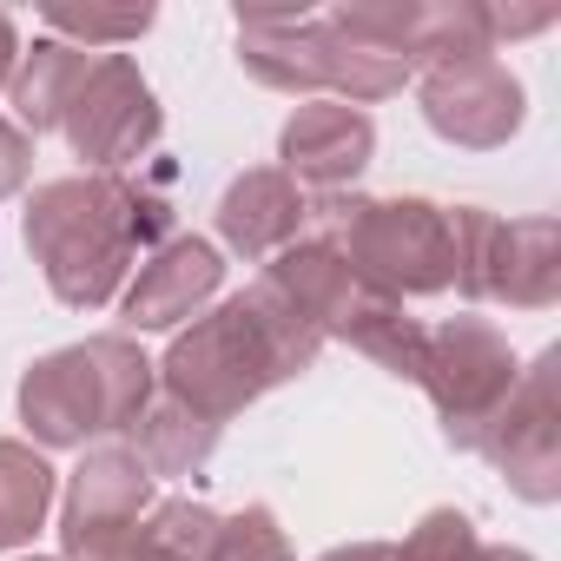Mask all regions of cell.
Segmentation results:
<instances>
[{"label": "cell", "instance_id": "6da1fadb", "mask_svg": "<svg viewBox=\"0 0 561 561\" xmlns=\"http://www.w3.org/2000/svg\"><path fill=\"white\" fill-rule=\"evenodd\" d=\"M318 351H324V337L257 277L251 291L225 298L218 311H198L172 337V351L159 364V383H165L172 403L198 410L205 423H225L244 403H257L264 390H277L285 377L311 370Z\"/></svg>", "mask_w": 561, "mask_h": 561}, {"label": "cell", "instance_id": "7a4b0ae2", "mask_svg": "<svg viewBox=\"0 0 561 561\" xmlns=\"http://www.w3.org/2000/svg\"><path fill=\"white\" fill-rule=\"evenodd\" d=\"M159 238H165V205L119 172L54 179L27 205V244L67 311L113 305L133 257Z\"/></svg>", "mask_w": 561, "mask_h": 561}, {"label": "cell", "instance_id": "3957f363", "mask_svg": "<svg viewBox=\"0 0 561 561\" xmlns=\"http://www.w3.org/2000/svg\"><path fill=\"white\" fill-rule=\"evenodd\" d=\"M159 364L133 337H87L73 351L41 357L21 377V423L41 449H87L93 436H119L152 403Z\"/></svg>", "mask_w": 561, "mask_h": 561}, {"label": "cell", "instance_id": "277c9868", "mask_svg": "<svg viewBox=\"0 0 561 561\" xmlns=\"http://www.w3.org/2000/svg\"><path fill=\"white\" fill-rule=\"evenodd\" d=\"M264 285L285 298L318 337H344L351 351H364L370 364H383L390 377L416 383L423 364V331L397 298H383L370 277H357V264L331 244V238H298L277 251V264L264 271Z\"/></svg>", "mask_w": 561, "mask_h": 561}, {"label": "cell", "instance_id": "5b68a950", "mask_svg": "<svg viewBox=\"0 0 561 561\" xmlns=\"http://www.w3.org/2000/svg\"><path fill=\"white\" fill-rule=\"evenodd\" d=\"M337 231L331 244L357 264V277L383 298H436L456 285V238H449V211L430 198H344L331 205Z\"/></svg>", "mask_w": 561, "mask_h": 561}, {"label": "cell", "instance_id": "8992f818", "mask_svg": "<svg viewBox=\"0 0 561 561\" xmlns=\"http://www.w3.org/2000/svg\"><path fill=\"white\" fill-rule=\"evenodd\" d=\"M456 291L476 305L548 311L561 298V225L554 218H495L482 205L449 211Z\"/></svg>", "mask_w": 561, "mask_h": 561}, {"label": "cell", "instance_id": "52a82bcc", "mask_svg": "<svg viewBox=\"0 0 561 561\" xmlns=\"http://www.w3.org/2000/svg\"><path fill=\"white\" fill-rule=\"evenodd\" d=\"M522 364L508 351V337L489 324V318H449L436 331H423V364H416V383L430 390L449 443L476 449L482 430L495 423V410L508 403Z\"/></svg>", "mask_w": 561, "mask_h": 561}, {"label": "cell", "instance_id": "ba28073f", "mask_svg": "<svg viewBox=\"0 0 561 561\" xmlns=\"http://www.w3.org/2000/svg\"><path fill=\"white\" fill-rule=\"evenodd\" d=\"M476 449L508 476V489L522 502L561 495V351H541L515 377L508 403L495 410V423L482 430Z\"/></svg>", "mask_w": 561, "mask_h": 561}, {"label": "cell", "instance_id": "9c48e42d", "mask_svg": "<svg viewBox=\"0 0 561 561\" xmlns=\"http://www.w3.org/2000/svg\"><path fill=\"white\" fill-rule=\"evenodd\" d=\"M159 126H165V119H159V100H152L146 73H139L126 54H100V60L87 67V80H80L67 119H60L67 146H73L87 165H100V172H119L126 159H139V152L159 139Z\"/></svg>", "mask_w": 561, "mask_h": 561}, {"label": "cell", "instance_id": "30bf717a", "mask_svg": "<svg viewBox=\"0 0 561 561\" xmlns=\"http://www.w3.org/2000/svg\"><path fill=\"white\" fill-rule=\"evenodd\" d=\"M423 119L449 139V146H508L522 133V80L495 60V54H476V60H449V67H430L423 73Z\"/></svg>", "mask_w": 561, "mask_h": 561}, {"label": "cell", "instance_id": "8fae6325", "mask_svg": "<svg viewBox=\"0 0 561 561\" xmlns=\"http://www.w3.org/2000/svg\"><path fill=\"white\" fill-rule=\"evenodd\" d=\"M218 285H225L218 244H205V238H165L139 264V277L126 285V324L133 331H172V324L198 318L218 298Z\"/></svg>", "mask_w": 561, "mask_h": 561}, {"label": "cell", "instance_id": "7c38bea8", "mask_svg": "<svg viewBox=\"0 0 561 561\" xmlns=\"http://www.w3.org/2000/svg\"><path fill=\"white\" fill-rule=\"evenodd\" d=\"M377 152V126L344 106V100H311L291 113L285 139H277V159H285V179L291 185H318V192H337L351 185Z\"/></svg>", "mask_w": 561, "mask_h": 561}, {"label": "cell", "instance_id": "4fadbf2b", "mask_svg": "<svg viewBox=\"0 0 561 561\" xmlns=\"http://www.w3.org/2000/svg\"><path fill=\"white\" fill-rule=\"evenodd\" d=\"M238 60L277 93H331V27L324 14H244Z\"/></svg>", "mask_w": 561, "mask_h": 561}, {"label": "cell", "instance_id": "5bb4252c", "mask_svg": "<svg viewBox=\"0 0 561 561\" xmlns=\"http://www.w3.org/2000/svg\"><path fill=\"white\" fill-rule=\"evenodd\" d=\"M152 508V469L139 462L133 443H100L80 456V469L67 476V502H60V535H100V528H126Z\"/></svg>", "mask_w": 561, "mask_h": 561}, {"label": "cell", "instance_id": "9a60e30c", "mask_svg": "<svg viewBox=\"0 0 561 561\" xmlns=\"http://www.w3.org/2000/svg\"><path fill=\"white\" fill-rule=\"evenodd\" d=\"M305 218H311L305 185H291L285 172H244L218 198V238L238 257H277L285 244H298Z\"/></svg>", "mask_w": 561, "mask_h": 561}, {"label": "cell", "instance_id": "2e32d148", "mask_svg": "<svg viewBox=\"0 0 561 561\" xmlns=\"http://www.w3.org/2000/svg\"><path fill=\"white\" fill-rule=\"evenodd\" d=\"M87 67H93V54H80L67 41H34V54H21L14 80H8V100L21 113V133H54L67 119Z\"/></svg>", "mask_w": 561, "mask_h": 561}, {"label": "cell", "instance_id": "e0dca14e", "mask_svg": "<svg viewBox=\"0 0 561 561\" xmlns=\"http://www.w3.org/2000/svg\"><path fill=\"white\" fill-rule=\"evenodd\" d=\"M133 436H139V462L152 476H198L211 462V449H218V423H205L198 410H185L172 397H152L139 410Z\"/></svg>", "mask_w": 561, "mask_h": 561}, {"label": "cell", "instance_id": "ac0fdd59", "mask_svg": "<svg viewBox=\"0 0 561 561\" xmlns=\"http://www.w3.org/2000/svg\"><path fill=\"white\" fill-rule=\"evenodd\" d=\"M54 495H60V476L47 469V456L34 443H0V548L34 541Z\"/></svg>", "mask_w": 561, "mask_h": 561}, {"label": "cell", "instance_id": "d6986e66", "mask_svg": "<svg viewBox=\"0 0 561 561\" xmlns=\"http://www.w3.org/2000/svg\"><path fill=\"white\" fill-rule=\"evenodd\" d=\"M205 561H291V541H285V528H277V515L264 502H251L238 515H218Z\"/></svg>", "mask_w": 561, "mask_h": 561}, {"label": "cell", "instance_id": "ffe728a7", "mask_svg": "<svg viewBox=\"0 0 561 561\" xmlns=\"http://www.w3.org/2000/svg\"><path fill=\"white\" fill-rule=\"evenodd\" d=\"M47 27L67 47H126L152 27V8H47Z\"/></svg>", "mask_w": 561, "mask_h": 561}, {"label": "cell", "instance_id": "44dd1931", "mask_svg": "<svg viewBox=\"0 0 561 561\" xmlns=\"http://www.w3.org/2000/svg\"><path fill=\"white\" fill-rule=\"evenodd\" d=\"M390 561H482V541L462 508H430L403 535V548H390Z\"/></svg>", "mask_w": 561, "mask_h": 561}, {"label": "cell", "instance_id": "7402d4cb", "mask_svg": "<svg viewBox=\"0 0 561 561\" xmlns=\"http://www.w3.org/2000/svg\"><path fill=\"white\" fill-rule=\"evenodd\" d=\"M27 165H34V146L14 119H0V198H14L27 185Z\"/></svg>", "mask_w": 561, "mask_h": 561}, {"label": "cell", "instance_id": "603a6c76", "mask_svg": "<svg viewBox=\"0 0 561 561\" xmlns=\"http://www.w3.org/2000/svg\"><path fill=\"white\" fill-rule=\"evenodd\" d=\"M482 14H489V41H522L554 27V8H482Z\"/></svg>", "mask_w": 561, "mask_h": 561}, {"label": "cell", "instance_id": "cb8c5ba5", "mask_svg": "<svg viewBox=\"0 0 561 561\" xmlns=\"http://www.w3.org/2000/svg\"><path fill=\"white\" fill-rule=\"evenodd\" d=\"M14 67H21V34H14V21H8V14H0V93H8Z\"/></svg>", "mask_w": 561, "mask_h": 561}, {"label": "cell", "instance_id": "d4e9b609", "mask_svg": "<svg viewBox=\"0 0 561 561\" xmlns=\"http://www.w3.org/2000/svg\"><path fill=\"white\" fill-rule=\"evenodd\" d=\"M318 561H390V548H383V541H351V548H331V554H318Z\"/></svg>", "mask_w": 561, "mask_h": 561}, {"label": "cell", "instance_id": "484cf974", "mask_svg": "<svg viewBox=\"0 0 561 561\" xmlns=\"http://www.w3.org/2000/svg\"><path fill=\"white\" fill-rule=\"evenodd\" d=\"M482 561H535V554H522V548H482Z\"/></svg>", "mask_w": 561, "mask_h": 561}, {"label": "cell", "instance_id": "4316f807", "mask_svg": "<svg viewBox=\"0 0 561 561\" xmlns=\"http://www.w3.org/2000/svg\"><path fill=\"white\" fill-rule=\"evenodd\" d=\"M27 561H47V554H27Z\"/></svg>", "mask_w": 561, "mask_h": 561}]
</instances>
